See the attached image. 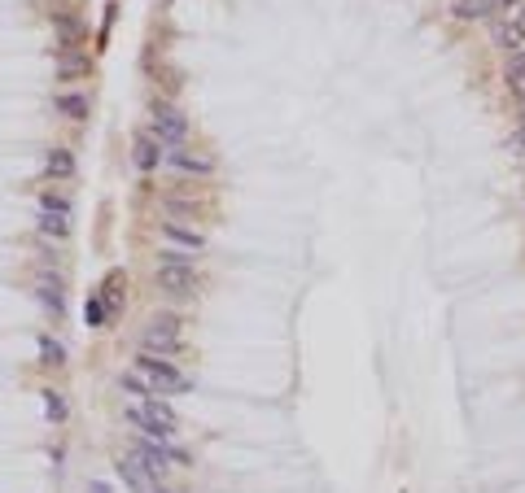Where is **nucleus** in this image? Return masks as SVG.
Returning a JSON list of instances; mask_svg holds the SVG:
<instances>
[{"mask_svg": "<svg viewBox=\"0 0 525 493\" xmlns=\"http://www.w3.org/2000/svg\"><path fill=\"white\" fill-rule=\"evenodd\" d=\"M490 40H495V48H504L508 57H512V53H525V0H516L512 9L499 13Z\"/></svg>", "mask_w": 525, "mask_h": 493, "instance_id": "3", "label": "nucleus"}, {"mask_svg": "<svg viewBox=\"0 0 525 493\" xmlns=\"http://www.w3.org/2000/svg\"><path fill=\"white\" fill-rule=\"evenodd\" d=\"M504 83L516 100H525V53H512L508 66H504Z\"/></svg>", "mask_w": 525, "mask_h": 493, "instance_id": "13", "label": "nucleus"}, {"mask_svg": "<svg viewBox=\"0 0 525 493\" xmlns=\"http://www.w3.org/2000/svg\"><path fill=\"white\" fill-rule=\"evenodd\" d=\"M136 458H140V467H145V472L149 476H166V467H171V458H166V450H162V441L158 436H149V441H140V446H136Z\"/></svg>", "mask_w": 525, "mask_h": 493, "instance_id": "10", "label": "nucleus"}, {"mask_svg": "<svg viewBox=\"0 0 525 493\" xmlns=\"http://www.w3.org/2000/svg\"><path fill=\"white\" fill-rule=\"evenodd\" d=\"M57 110H62L66 118H74V122H84V118H88V96L66 92V96H57Z\"/></svg>", "mask_w": 525, "mask_h": 493, "instance_id": "17", "label": "nucleus"}, {"mask_svg": "<svg viewBox=\"0 0 525 493\" xmlns=\"http://www.w3.org/2000/svg\"><path fill=\"white\" fill-rule=\"evenodd\" d=\"M40 301L48 315H62L66 310V297H62V279L57 275H40Z\"/></svg>", "mask_w": 525, "mask_h": 493, "instance_id": "12", "label": "nucleus"}, {"mask_svg": "<svg viewBox=\"0 0 525 493\" xmlns=\"http://www.w3.org/2000/svg\"><path fill=\"white\" fill-rule=\"evenodd\" d=\"M136 376H145L154 393H188L193 388L188 376L180 367H171V362L158 358V354H136Z\"/></svg>", "mask_w": 525, "mask_h": 493, "instance_id": "1", "label": "nucleus"}, {"mask_svg": "<svg viewBox=\"0 0 525 493\" xmlns=\"http://www.w3.org/2000/svg\"><path fill=\"white\" fill-rule=\"evenodd\" d=\"M158 289H166L171 297H184V293L197 289V271H193L188 262H180V257L162 253V257H158Z\"/></svg>", "mask_w": 525, "mask_h": 493, "instance_id": "4", "label": "nucleus"}, {"mask_svg": "<svg viewBox=\"0 0 525 493\" xmlns=\"http://www.w3.org/2000/svg\"><path fill=\"white\" fill-rule=\"evenodd\" d=\"M53 22H57V31H62V44L70 48V44H74V35H79V22H74V18H66V13H57Z\"/></svg>", "mask_w": 525, "mask_h": 493, "instance_id": "21", "label": "nucleus"}, {"mask_svg": "<svg viewBox=\"0 0 525 493\" xmlns=\"http://www.w3.org/2000/svg\"><path fill=\"white\" fill-rule=\"evenodd\" d=\"M140 345L145 349H158V354H175V349H180V319H175V315H158L154 323L145 327Z\"/></svg>", "mask_w": 525, "mask_h": 493, "instance_id": "7", "label": "nucleus"}, {"mask_svg": "<svg viewBox=\"0 0 525 493\" xmlns=\"http://www.w3.org/2000/svg\"><path fill=\"white\" fill-rule=\"evenodd\" d=\"M40 231H44V236H53V240H66L70 231H74L70 205H66L62 197H44V201H40Z\"/></svg>", "mask_w": 525, "mask_h": 493, "instance_id": "6", "label": "nucleus"}, {"mask_svg": "<svg viewBox=\"0 0 525 493\" xmlns=\"http://www.w3.org/2000/svg\"><path fill=\"white\" fill-rule=\"evenodd\" d=\"M132 162L140 166V170H158V162H162V149H158V140H136V149H132Z\"/></svg>", "mask_w": 525, "mask_h": 493, "instance_id": "14", "label": "nucleus"}, {"mask_svg": "<svg viewBox=\"0 0 525 493\" xmlns=\"http://www.w3.org/2000/svg\"><path fill=\"white\" fill-rule=\"evenodd\" d=\"M451 13L460 22H482L490 18V0H451Z\"/></svg>", "mask_w": 525, "mask_h": 493, "instance_id": "16", "label": "nucleus"}, {"mask_svg": "<svg viewBox=\"0 0 525 493\" xmlns=\"http://www.w3.org/2000/svg\"><path fill=\"white\" fill-rule=\"evenodd\" d=\"M62 74H66V79L88 74V57H79V53H70V48H66V53H62Z\"/></svg>", "mask_w": 525, "mask_h": 493, "instance_id": "18", "label": "nucleus"}, {"mask_svg": "<svg viewBox=\"0 0 525 493\" xmlns=\"http://www.w3.org/2000/svg\"><path fill=\"white\" fill-rule=\"evenodd\" d=\"M44 166H48V175H53V179H70L74 175V153L70 149H48Z\"/></svg>", "mask_w": 525, "mask_h": 493, "instance_id": "15", "label": "nucleus"}, {"mask_svg": "<svg viewBox=\"0 0 525 493\" xmlns=\"http://www.w3.org/2000/svg\"><path fill=\"white\" fill-rule=\"evenodd\" d=\"M118 476L132 485V493H158L162 485H158V476H149L145 467H140V458L132 454V458H118Z\"/></svg>", "mask_w": 525, "mask_h": 493, "instance_id": "8", "label": "nucleus"}, {"mask_svg": "<svg viewBox=\"0 0 525 493\" xmlns=\"http://www.w3.org/2000/svg\"><path fill=\"white\" fill-rule=\"evenodd\" d=\"M149 122H154L158 140H166V144H175V149L188 140V118L175 110V105H166V100H158V105L149 110Z\"/></svg>", "mask_w": 525, "mask_h": 493, "instance_id": "5", "label": "nucleus"}, {"mask_svg": "<svg viewBox=\"0 0 525 493\" xmlns=\"http://www.w3.org/2000/svg\"><path fill=\"white\" fill-rule=\"evenodd\" d=\"M128 419H136L149 436H158V441H171V436H175V410H171L166 402H158V398H140V402L132 406Z\"/></svg>", "mask_w": 525, "mask_h": 493, "instance_id": "2", "label": "nucleus"}, {"mask_svg": "<svg viewBox=\"0 0 525 493\" xmlns=\"http://www.w3.org/2000/svg\"><path fill=\"white\" fill-rule=\"evenodd\" d=\"M84 319H88V327H101V323L110 319V315H106V301H101V297H88V315H84Z\"/></svg>", "mask_w": 525, "mask_h": 493, "instance_id": "20", "label": "nucleus"}, {"mask_svg": "<svg viewBox=\"0 0 525 493\" xmlns=\"http://www.w3.org/2000/svg\"><path fill=\"white\" fill-rule=\"evenodd\" d=\"M521 122H525V105H521Z\"/></svg>", "mask_w": 525, "mask_h": 493, "instance_id": "23", "label": "nucleus"}, {"mask_svg": "<svg viewBox=\"0 0 525 493\" xmlns=\"http://www.w3.org/2000/svg\"><path fill=\"white\" fill-rule=\"evenodd\" d=\"M40 349H44V354H40L44 362H53V367H62V345H57V341H48V336H44V341H40Z\"/></svg>", "mask_w": 525, "mask_h": 493, "instance_id": "22", "label": "nucleus"}, {"mask_svg": "<svg viewBox=\"0 0 525 493\" xmlns=\"http://www.w3.org/2000/svg\"><path fill=\"white\" fill-rule=\"evenodd\" d=\"M44 410H48V419H53V424H62L66 419V398L48 388V393H44Z\"/></svg>", "mask_w": 525, "mask_h": 493, "instance_id": "19", "label": "nucleus"}, {"mask_svg": "<svg viewBox=\"0 0 525 493\" xmlns=\"http://www.w3.org/2000/svg\"><path fill=\"white\" fill-rule=\"evenodd\" d=\"M162 236H166V240H171L175 249H188V253H202V245H206V240H202V231H193V227H180V223H171V219L162 223Z\"/></svg>", "mask_w": 525, "mask_h": 493, "instance_id": "11", "label": "nucleus"}, {"mask_svg": "<svg viewBox=\"0 0 525 493\" xmlns=\"http://www.w3.org/2000/svg\"><path fill=\"white\" fill-rule=\"evenodd\" d=\"M171 166L175 170H180V175H210L215 170V158H210V153H197V149H175L171 153Z\"/></svg>", "mask_w": 525, "mask_h": 493, "instance_id": "9", "label": "nucleus"}]
</instances>
